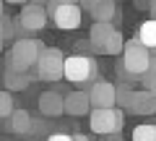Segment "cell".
<instances>
[{"label":"cell","mask_w":156,"mask_h":141,"mask_svg":"<svg viewBox=\"0 0 156 141\" xmlns=\"http://www.w3.org/2000/svg\"><path fill=\"white\" fill-rule=\"evenodd\" d=\"M29 3H37V6H47L50 0H29Z\"/></svg>","instance_id":"33"},{"label":"cell","mask_w":156,"mask_h":141,"mask_svg":"<svg viewBox=\"0 0 156 141\" xmlns=\"http://www.w3.org/2000/svg\"><path fill=\"white\" fill-rule=\"evenodd\" d=\"M0 21H3V39H13V37H16V26H13V21L8 16H3Z\"/></svg>","instance_id":"22"},{"label":"cell","mask_w":156,"mask_h":141,"mask_svg":"<svg viewBox=\"0 0 156 141\" xmlns=\"http://www.w3.org/2000/svg\"><path fill=\"white\" fill-rule=\"evenodd\" d=\"M91 18L94 21H112L117 13V6H115V0H96L94 6L89 8Z\"/></svg>","instance_id":"16"},{"label":"cell","mask_w":156,"mask_h":141,"mask_svg":"<svg viewBox=\"0 0 156 141\" xmlns=\"http://www.w3.org/2000/svg\"><path fill=\"white\" fill-rule=\"evenodd\" d=\"M47 141H73L70 133H62V131H55V133L47 136Z\"/></svg>","instance_id":"24"},{"label":"cell","mask_w":156,"mask_h":141,"mask_svg":"<svg viewBox=\"0 0 156 141\" xmlns=\"http://www.w3.org/2000/svg\"><path fill=\"white\" fill-rule=\"evenodd\" d=\"M89 125L96 136L107 133H120L125 125V113L120 107H91L89 113Z\"/></svg>","instance_id":"3"},{"label":"cell","mask_w":156,"mask_h":141,"mask_svg":"<svg viewBox=\"0 0 156 141\" xmlns=\"http://www.w3.org/2000/svg\"><path fill=\"white\" fill-rule=\"evenodd\" d=\"M130 97H133V89H130L128 84H117L115 86V107H120L125 113V110H128V105H130Z\"/></svg>","instance_id":"17"},{"label":"cell","mask_w":156,"mask_h":141,"mask_svg":"<svg viewBox=\"0 0 156 141\" xmlns=\"http://www.w3.org/2000/svg\"><path fill=\"white\" fill-rule=\"evenodd\" d=\"M31 79H34L31 73H18V71H11V68H5V76H3L8 91H23L31 84Z\"/></svg>","instance_id":"14"},{"label":"cell","mask_w":156,"mask_h":141,"mask_svg":"<svg viewBox=\"0 0 156 141\" xmlns=\"http://www.w3.org/2000/svg\"><path fill=\"white\" fill-rule=\"evenodd\" d=\"M73 141H91V139H89V136H83V133H76V136H73Z\"/></svg>","instance_id":"29"},{"label":"cell","mask_w":156,"mask_h":141,"mask_svg":"<svg viewBox=\"0 0 156 141\" xmlns=\"http://www.w3.org/2000/svg\"><path fill=\"white\" fill-rule=\"evenodd\" d=\"M148 60H151V50H146L143 45L138 42V37L125 42L122 52H120V73L122 79H130V81H140L148 68Z\"/></svg>","instance_id":"1"},{"label":"cell","mask_w":156,"mask_h":141,"mask_svg":"<svg viewBox=\"0 0 156 141\" xmlns=\"http://www.w3.org/2000/svg\"><path fill=\"white\" fill-rule=\"evenodd\" d=\"M143 84H146V89L156 97V76H154V79H148V81H143Z\"/></svg>","instance_id":"26"},{"label":"cell","mask_w":156,"mask_h":141,"mask_svg":"<svg viewBox=\"0 0 156 141\" xmlns=\"http://www.w3.org/2000/svg\"><path fill=\"white\" fill-rule=\"evenodd\" d=\"M50 18L55 21L57 29H78L81 26V18H83V8L78 3H62V0H50V8H47Z\"/></svg>","instance_id":"7"},{"label":"cell","mask_w":156,"mask_h":141,"mask_svg":"<svg viewBox=\"0 0 156 141\" xmlns=\"http://www.w3.org/2000/svg\"><path fill=\"white\" fill-rule=\"evenodd\" d=\"M138 42L146 47V50L156 52V18H148L138 26Z\"/></svg>","instance_id":"15"},{"label":"cell","mask_w":156,"mask_h":141,"mask_svg":"<svg viewBox=\"0 0 156 141\" xmlns=\"http://www.w3.org/2000/svg\"><path fill=\"white\" fill-rule=\"evenodd\" d=\"M91 107H115V84L109 81H94L86 89Z\"/></svg>","instance_id":"8"},{"label":"cell","mask_w":156,"mask_h":141,"mask_svg":"<svg viewBox=\"0 0 156 141\" xmlns=\"http://www.w3.org/2000/svg\"><path fill=\"white\" fill-rule=\"evenodd\" d=\"M125 113L130 115H140V118H146V115H154L156 113V97L151 94L148 89H140V91H133V97H130V105Z\"/></svg>","instance_id":"9"},{"label":"cell","mask_w":156,"mask_h":141,"mask_svg":"<svg viewBox=\"0 0 156 141\" xmlns=\"http://www.w3.org/2000/svg\"><path fill=\"white\" fill-rule=\"evenodd\" d=\"M0 37H3V21H0Z\"/></svg>","instance_id":"35"},{"label":"cell","mask_w":156,"mask_h":141,"mask_svg":"<svg viewBox=\"0 0 156 141\" xmlns=\"http://www.w3.org/2000/svg\"><path fill=\"white\" fill-rule=\"evenodd\" d=\"M44 45L34 37H18L13 42L11 52H8V68L11 71H18V73H31V68H37V60L42 55Z\"/></svg>","instance_id":"2"},{"label":"cell","mask_w":156,"mask_h":141,"mask_svg":"<svg viewBox=\"0 0 156 141\" xmlns=\"http://www.w3.org/2000/svg\"><path fill=\"white\" fill-rule=\"evenodd\" d=\"M96 63L89 55H68L62 65V79L70 84H94Z\"/></svg>","instance_id":"5"},{"label":"cell","mask_w":156,"mask_h":141,"mask_svg":"<svg viewBox=\"0 0 156 141\" xmlns=\"http://www.w3.org/2000/svg\"><path fill=\"white\" fill-rule=\"evenodd\" d=\"M62 65H65V55L57 47H44L34 68V79L39 81H60L62 79Z\"/></svg>","instance_id":"6"},{"label":"cell","mask_w":156,"mask_h":141,"mask_svg":"<svg viewBox=\"0 0 156 141\" xmlns=\"http://www.w3.org/2000/svg\"><path fill=\"white\" fill-rule=\"evenodd\" d=\"M50 136V123L47 120H39V118H34V123H31V131H29V136Z\"/></svg>","instance_id":"21"},{"label":"cell","mask_w":156,"mask_h":141,"mask_svg":"<svg viewBox=\"0 0 156 141\" xmlns=\"http://www.w3.org/2000/svg\"><path fill=\"white\" fill-rule=\"evenodd\" d=\"M5 120H8V131H13L16 136H29L31 123H34V118H31L29 110H13Z\"/></svg>","instance_id":"13"},{"label":"cell","mask_w":156,"mask_h":141,"mask_svg":"<svg viewBox=\"0 0 156 141\" xmlns=\"http://www.w3.org/2000/svg\"><path fill=\"white\" fill-rule=\"evenodd\" d=\"M135 3H138V8H148V3H151V0H135Z\"/></svg>","instance_id":"31"},{"label":"cell","mask_w":156,"mask_h":141,"mask_svg":"<svg viewBox=\"0 0 156 141\" xmlns=\"http://www.w3.org/2000/svg\"><path fill=\"white\" fill-rule=\"evenodd\" d=\"M154 76H156V52H151L148 68H146V73H143V79H140V81H148V79H154Z\"/></svg>","instance_id":"23"},{"label":"cell","mask_w":156,"mask_h":141,"mask_svg":"<svg viewBox=\"0 0 156 141\" xmlns=\"http://www.w3.org/2000/svg\"><path fill=\"white\" fill-rule=\"evenodd\" d=\"M5 16V0H0V18Z\"/></svg>","instance_id":"32"},{"label":"cell","mask_w":156,"mask_h":141,"mask_svg":"<svg viewBox=\"0 0 156 141\" xmlns=\"http://www.w3.org/2000/svg\"><path fill=\"white\" fill-rule=\"evenodd\" d=\"M13 110H16V107H13V91L3 89V91H0V118H8Z\"/></svg>","instance_id":"20"},{"label":"cell","mask_w":156,"mask_h":141,"mask_svg":"<svg viewBox=\"0 0 156 141\" xmlns=\"http://www.w3.org/2000/svg\"><path fill=\"white\" fill-rule=\"evenodd\" d=\"M112 34H115L112 21H94V26H91V32H89L91 47H94L96 52H101V50H104V45H107V39H109Z\"/></svg>","instance_id":"12"},{"label":"cell","mask_w":156,"mask_h":141,"mask_svg":"<svg viewBox=\"0 0 156 141\" xmlns=\"http://www.w3.org/2000/svg\"><path fill=\"white\" fill-rule=\"evenodd\" d=\"M3 42H5V39H3V37H0V50H3Z\"/></svg>","instance_id":"36"},{"label":"cell","mask_w":156,"mask_h":141,"mask_svg":"<svg viewBox=\"0 0 156 141\" xmlns=\"http://www.w3.org/2000/svg\"><path fill=\"white\" fill-rule=\"evenodd\" d=\"M5 3H13V6H26L29 0H5Z\"/></svg>","instance_id":"30"},{"label":"cell","mask_w":156,"mask_h":141,"mask_svg":"<svg viewBox=\"0 0 156 141\" xmlns=\"http://www.w3.org/2000/svg\"><path fill=\"white\" fill-rule=\"evenodd\" d=\"M47 18H50V13H47L44 6L26 3V6L21 8V13L13 18L16 37H29V34H34V32H42V29L47 26Z\"/></svg>","instance_id":"4"},{"label":"cell","mask_w":156,"mask_h":141,"mask_svg":"<svg viewBox=\"0 0 156 141\" xmlns=\"http://www.w3.org/2000/svg\"><path fill=\"white\" fill-rule=\"evenodd\" d=\"M101 141H125V139H122V133H107V136H101Z\"/></svg>","instance_id":"25"},{"label":"cell","mask_w":156,"mask_h":141,"mask_svg":"<svg viewBox=\"0 0 156 141\" xmlns=\"http://www.w3.org/2000/svg\"><path fill=\"white\" fill-rule=\"evenodd\" d=\"M62 3H81V0H62Z\"/></svg>","instance_id":"34"},{"label":"cell","mask_w":156,"mask_h":141,"mask_svg":"<svg viewBox=\"0 0 156 141\" xmlns=\"http://www.w3.org/2000/svg\"><path fill=\"white\" fill-rule=\"evenodd\" d=\"M148 13H151V18H156V0L148 3Z\"/></svg>","instance_id":"28"},{"label":"cell","mask_w":156,"mask_h":141,"mask_svg":"<svg viewBox=\"0 0 156 141\" xmlns=\"http://www.w3.org/2000/svg\"><path fill=\"white\" fill-rule=\"evenodd\" d=\"M133 141H156V123H143L133 128Z\"/></svg>","instance_id":"18"},{"label":"cell","mask_w":156,"mask_h":141,"mask_svg":"<svg viewBox=\"0 0 156 141\" xmlns=\"http://www.w3.org/2000/svg\"><path fill=\"white\" fill-rule=\"evenodd\" d=\"M122 47H125V37L115 29V34L107 39V45H104V50H101V52H104V55H120V52H122Z\"/></svg>","instance_id":"19"},{"label":"cell","mask_w":156,"mask_h":141,"mask_svg":"<svg viewBox=\"0 0 156 141\" xmlns=\"http://www.w3.org/2000/svg\"><path fill=\"white\" fill-rule=\"evenodd\" d=\"M62 110H65L68 115H73V118H83V115H89L91 113L89 94H86V91H70V94H65V99H62Z\"/></svg>","instance_id":"10"},{"label":"cell","mask_w":156,"mask_h":141,"mask_svg":"<svg viewBox=\"0 0 156 141\" xmlns=\"http://www.w3.org/2000/svg\"><path fill=\"white\" fill-rule=\"evenodd\" d=\"M94 3H96V0H81V3H78V6L83 8V11H89V8H91V6H94Z\"/></svg>","instance_id":"27"},{"label":"cell","mask_w":156,"mask_h":141,"mask_svg":"<svg viewBox=\"0 0 156 141\" xmlns=\"http://www.w3.org/2000/svg\"><path fill=\"white\" fill-rule=\"evenodd\" d=\"M62 99H65V94H57V91H42L39 94V113L44 115V118H57V115H62L65 110H62Z\"/></svg>","instance_id":"11"}]
</instances>
